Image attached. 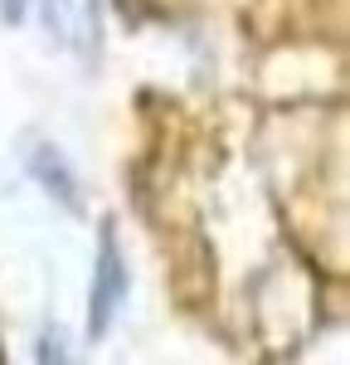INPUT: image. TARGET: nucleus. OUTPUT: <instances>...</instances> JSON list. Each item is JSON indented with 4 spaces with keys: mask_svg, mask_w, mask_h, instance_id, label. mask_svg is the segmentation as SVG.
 I'll return each instance as SVG.
<instances>
[{
    "mask_svg": "<svg viewBox=\"0 0 350 365\" xmlns=\"http://www.w3.org/2000/svg\"><path fill=\"white\" fill-rule=\"evenodd\" d=\"M29 170H34V180L58 200V205H78V185H73V175H68V161H63V151L49 146V141H39L34 146V156H29Z\"/></svg>",
    "mask_w": 350,
    "mask_h": 365,
    "instance_id": "obj_3",
    "label": "nucleus"
},
{
    "mask_svg": "<svg viewBox=\"0 0 350 365\" xmlns=\"http://www.w3.org/2000/svg\"><path fill=\"white\" fill-rule=\"evenodd\" d=\"M34 356H39V365H73V351H68V336H63L58 327H49V331L39 336V346H34Z\"/></svg>",
    "mask_w": 350,
    "mask_h": 365,
    "instance_id": "obj_4",
    "label": "nucleus"
},
{
    "mask_svg": "<svg viewBox=\"0 0 350 365\" xmlns=\"http://www.w3.org/2000/svg\"><path fill=\"white\" fill-rule=\"evenodd\" d=\"M122 297H127V263L117 249L112 220H102L97 225V258H92V287H88V336H102L112 327Z\"/></svg>",
    "mask_w": 350,
    "mask_h": 365,
    "instance_id": "obj_1",
    "label": "nucleus"
},
{
    "mask_svg": "<svg viewBox=\"0 0 350 365\" xmlns=\"http://www.w3.org/2000/svg\"><path fill=\"white\" fill-rule=\"evenodd\" d=\"M0 15H5V20H20V15H25V0H0Z\"/></svg>",
    "mask_w": 350,
    "mask_h": 365,
    "instance_id": "obj_5",
    "label": "nucleus"
},
{
    "mask_svg": "<svg viewBox=\"0 0 350 365\" xmlns=\"http://www.w3.org/2000/svg\"><path fill=\"white\" fill-rule=\"evenodd\" d=\"M39 10H44L49 34H58L68 49L92 54L102 44V10H97V0H39Z\"/></svg>",
    "mask_w": 350,
    "mask_h": 365,
    "instance_id": "obj_2",
    "label": "nucleus"
}]
</instances>
